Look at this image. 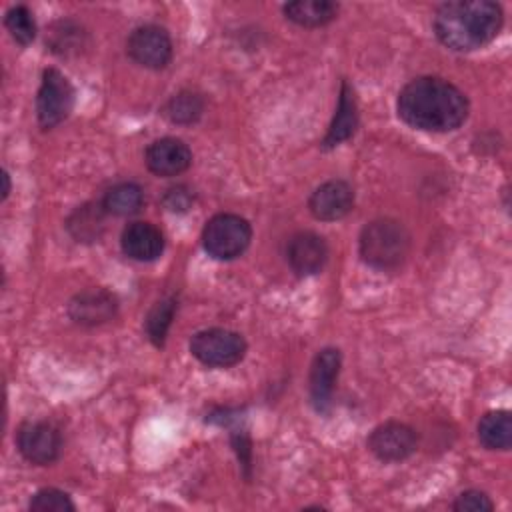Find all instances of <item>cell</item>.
<instances>
[{
	"label": "cell",
	"mask_w": 512,
	"mask_h": 512,
	"mask_svg": "<svg viewBox=\"0 0 512 512\" xmlns=\"http://www.w3.org/2000/svg\"><path fill=\"white\" fill-rule=\"evenodd\" d=\"M398 116L418 130L450 132L466 120L468 98L444 78L420 76L400 90Z\"/></svg>",
	"instance_id": "6da1fadb"
},
{
	"label": "cell",
	"mask_w": 512,
	"mask_h": 512,
	"mask_svg": "<svg viewBox=\"0 0 512 512\" xmlns=\"http://www.w3.org/2000/svg\"><path fill=\"white\" fill-rule=\"evenodd\" d=\"M502 28V8L488 0H456L434 14L438 40L454 52H472L492 42Z\"/></svg>",
	"instance_id": "7a4b0ae2"
},
{
	"label": "cell",
	"mask_w": 512,
	"mask_h": 512,
	"mask_svg": "<svg viewBox=\"0 0 512 512\" xmlns=\"http://www.w3.org/2000/svg\"><path fill=\"white\" fill-rule=\"evenodd\" d=\"M410 254V234L402 222L378 218L364 226L360 234V256L376 270H396Z\"/></svg>",
	"instance_id": "3957f363"
},
{
	"label": "cell",
	"mask_w": 512,
	"mask_h": 512,
	"mask_svg": "<svg viewBox=\"0 0 512 512\" xmlns=\"http://www.w3.org/2000/svg\"><path fill=\"white\" fill-rule=\"evenodd\" d=\"M252 240L250 222L238 214H216L202 230L204 250L216 260H232L240 256Z\"/></svg>",
	"instance_id": "277c9868"
},
{
	"label": "cell",
	"mask_w": 512,
	"mask_h": 512,
	"mask_svg": "<svg viewBox=\"0 0 512 512\" xmlns=\"http://www.w3.org/2000/svg\"><path fill=\"white\" fill-rule=\"evenodd\" d=\"M190 352L204 366L228 368L244 358L246 340L228 328H206L192 336Z\"/></svg>",
	"instance_id": "5b68a950"
},
{
	"label": "cell",
	"mask_w": 512,
	"mask_h": 512,
	"mask_svg": "<svg viewBox=\"0 0 512 512\" xmlns=\"http://www.w3.org/2000/svg\"><path fill=\"white\" fill-rule=\"evenodd\" d=\"M74 104V88L70 80L56 68L42 72L36 96V116L42 128H54L68 118Z\"/></svg>",
	"instance_id": "8992f818"
},
{
	"label": "cell",
	"mask_w": 512,
	"mask_h": 512,
	"mask_svg": "<svg viewBox=\"0 0 512 512\" xmlns=\"http://www.w3.org/2000/svg\"><path fill=\"white\" fill-rule=\"evenodd\" d=\"M16 446L28 462L48 466L60 458L62 434L52 422L30 420L18 428Z\"/></svg>",
	"instance_id": "52a82bcc"
},
{
	"label": "cell",
	"mask_w": 512,
	"mask_h": 512,
	"mask_svg": "<svg viewBox=\"0 0 512 512\" xmlns=\"http://www.w3.org/2000/svg\"><path fill=\"white\" fill-rule=\"evenodd\" d=\"M126 52L136 64L160 70L172 60V40L162 26L144 24L128 36Z\"/></svg>",
	"instance_id": "ba28073f"
},
{
	"label": "cell",
	"mask_w": 512,
	"mask_h": 512,
	"mask_svg": "<svg viewBox=\"0 0 512 512\" xmlns=\"http://www.w3.org/2000/svg\"><path fill=\"white\" fill-rule=\"evenodd\" d=\"M418 444L416 432L402 422L390 420L376 426L368 438L370 452L382 462L406 460Z\"/></svg>",
	"instance_id": "9c48e42d"
},
{
	"label": "cell",
	"mask_w": 512,
	"mask_h": 512,
	"mask_svg": "<svg viewBox=\"0 0 512 512\" xmlns=\"http://www.w3.org/2000/svg\"><path fill=\"white\" fill-rule=\"evenodd\" d=\"M340 364H342V356L338 348H322L312 360L308 388H310V400L318 412H326L332 404V394L338 380Z\"/></svg>",
	"instance_id": "30bf717a"
},
{
	"label": "cell",
	"mask_w": 512,
	"mask_h": 512,
	"mask_svg": "<svg viewBox=\"0 0 512 512\" xmlns=\"http://www.w3.org/2000/svg\"><path fill=\"white\" fill-rule=\"evenodd\" d=\"M118 312L116 296L106 288H88L78 292L68 304V316L80 326H100Z\"/></svg>",
	"instance_id": "8fae6325"
},
{
	"label": "cell",
	"mask_w": 512,
	"mask_h": 512,
	"mask_svg": "<svg viewBox=\"0 0 512 512\" xmlns=\"http://www.w3.org/2000/svg\"><path fill=\"white\" fill-rule=\"evenodd\" d=\"M328 244L316 232H298L290 238L286 260L298 276H312L328 262Z\"/></svg>",
	"instance_id": "7c38bea8"
},
{
	"label": "cell",
	"mask_w": 512,
	"mask_h": 512,
	"mask_svg": "<svg viewBox=\"0 0 512 512\" xmlns=\"http://www.w3.org/2000/svg\"><path fill=\"white\" fill-rule=\"evenodd\" d=\"M354 206V190L344 180H328L320 184L308 200V208L314 218L334 222L344 218Z\"/></svg>",
	"instance_id": "4fadbf2b"
},
{
	"label": "cell",
	"mask_w": 512,
	"mask_h": 512,
	"mask_svg": "<svg viewBox=\"0 0 512 512\" xmlns=\"http://www.w3.org/2000/svg\"><path fill=\"white\" fill-rule=\"evenodd\" d=\"M192 164V152L180 138H160L146 148V166L156 176H178Z\"/></svg>",
	"instance_id": "5bb4252c"
},
{
	"label": "cell",
	"mask_w": 512,
	"mask_h": 512,
	"mask_svg": "<svg viewBox=\"0 0 512 512\" xmlns=\"http://www.w3.org/2000/svg\"><path fill=\"white\" fill-rule=\"evenodd\" d=\"M122 252L138 262L156 260L164 250V234L150 222H132L120 238Z\"/></svg>",
	"instance_id": "9a60e30c"
},
{
	"label": "cell",
	"mask_w": 512,
	"mask_h": 512,
	"mask_svg": "<svg viewBox=\"0 0 512 512\" xmlns=\"http://www.w3.org/2000/svg\"><path fill=\"white\" fill-rule=\"evenodd\" d=\"M356 128H358V108H356L354 90L348 82H342L336 114H334V120L328 128L324 140H322V146L324 148H334V146L342 144L344 140L354 136Z\"/></svg>",
	"instance_id": "2e32d148"
},
{
	"label": "cell",
	"mask_w": 512,
	"mask_h": 512,
	"mask_svg": "<svg viewBox=\"0 0 512 512\" xmlns=\"http://www.w3.org/2000/svg\"><path fill=\"white\" fill-rule=\"evenodd\" d=\"M106 208L104 204L96 202H86L78 206L66 220L68 232L78 240V242H96L100 240L104 228H106Z\"/></svg>",
	"instance_id": "e0dca14e"
},
{
	"label": "cell",
	"mask_w": 512,
	"mask_h": 512,
	"mask_svg": "<svg viewBox=\"0 0 512 512\" xmlns=\"http://www.w3.org/2000/svg\"><path fill=\"white\" fill-rule=\"evenodd\" d=\"M478 440L488 450H508L512 444V416L508 410L486 412L478 422Z\"/></svg>",
	"instance_id": "ac0fdd59"
},
{
	"label": "cell",
	"mask_w": 512,
	"mask_h": 512,
	"mask_svg": "<svg viewBox=\"0 0 512 512\" xmlns=\"http://www.w3.org/2000/svg\"><path fill=\"white\" fill-rule=\"evenodd\" d=\"M284 14L288 20L300 26L316 28L332 22L338 14V4L330 0H296L284 6Z\"/></svg>",
	"instance_id": "d6986e66"
},
{
	"label": "cell",
	"mask_w": 512,
	"mask_h": 512,
	"mask_svg": "<svg viewBox=\"0 0 512 512\" xmlns=\"http://www.w3.org/2000/svg\"><path fill=\"white\" fill-rule=\"evenodd\" d=\"M102 204L108 214L132 216L144 204V190L136 182H120L106 192Z\"/></svg>",
	"instance_id": "ffe728a7"
},
{
	"label": "cell",
	"mask_w": 512,
	"mask_h": 512,
	"mask_svg": "<svg viewBox=\"0 0 512 512\" xmlns=\"http://www.w3.org/2000/svg\"><path fill=\"white\" fill-rule=\"evenodd\" d=\"M202 112L204 98L192 90H180L164 106V116L172 124H194L196 120H200Z\"/></svg>",
	"instance_id": "44dd1931"
},
{
	"label": "cell",
	"mask_w": 512,
	"mask_h": 512,
	"mask_svg": "<svg viewBox=\"0 0 512 512\" xmlns=\"http://www.w3.org/2000/svg\"><path fill=\"white\" fill-rule=\"evenodd\" d=\"M176 308H178V302L174 296H166V298H160L148 312L146 316V322H144V328H146V336L148 340L154 344V346H164L166 342V334H168V328L174 320V314H176Z\"/></svg>",
	"instance_id": "7402d4cb"
},
{
	"label": "cell",
	"mask_w": 512,
	"mask_h": 512,
	"mask_svg": "<svg viewBox=\"0 0 512 512\" xmlns=\"http://www.w3.org/2000/svg\"><path fill=\"white\" fill-rule=\"evenodd\" d=\"M84 32L80 30L78 24L70 22V20H60L52 26L50 30V40H46L52 48V52L56 54H70V52H78L84 44H82Z\"/></svg>",
	"instance_id": "603a6c76"
},
{
	"label": "cell",
	"mask_w": 512,
	"mask_h": 512,
	"mask_svg": "<svg viewBox=\"0 0 512 512\" xmlns=\"http://www.w3.org/2000/svg\"><path fill=\"white\" fill-rule=\"evenodd\" d=\"M4 26L8 28L10 36L26 46L34 40L36 36V24H34V18H32V12L26 8V6H14L6 12V18H4Z\"/></svg>",
	"instance_id": "cb8c5ba5"
},
{
	"label": "cell",
	"mask_w": 512,
	"mask_h": 512,
	"mask_svg": "<svg viewBox=\"0 0 512 512\" xmlns=\"http://www.w3.org/2000/svg\"><path fill=\"white\" fill-rule=\"evenodd\" d=\"M32 512H74L76 506L72 498L58 488H42L38 490L28 506Z\"/></svg>",
	"instance_id": "d4e9b609"
},
{
	"label": "cell",
	"mask_w": 512,
	"mask_h": 512,
	"mask_svg": "<svg viewBox=\"0 0 512 512\" xmlns=\"http://www.w3.org/2000/svg\"><path fill=\"white\" fill-rule=\"evenodd\" d=\"M452 508L456 512H490L494 510V502L480 490H466L454 500Z\"/></svg>",
	"instance_id": "484cf974"
},
{
	"label": "cell",
	"mask_w": 512,
	"mask_h": 512,
	"mask_svg": "<svg viewBox=\"0 0 512 512\" xmlns=\"http://www.w3.org/2000/svg\"><path fill=\"white\" fill-rule=\"evenodd\" d=\"M162 204L170 210V212H186L192 208L194 204V192L192 188H188L186 184H176V186H170L164 196H162Z\"/></svg>",
	"instance_id": "4316f807"
},
{
	"label": "cell",
	"mask_w": 512,
	"mask_h": 512,
	"mask_svg": "<svg viewBox=\"0 0 512 512\" xmlns=\"http://www.w3.org/2000/svg\"><path fill=\"white\" fill-rule=\"evenodd\" d=\"M232 446L238 454V460L240 464L246 468V474L250 470V464H252V450H250V438L244 430H234L232 432Z\"/></svg>",
	"instance_id": "83f0119b"
},
{
	"label": "cell",
	"mask_w": 512,
	"mask_h": 512,
	"mask_svg": "<svg viewBox=\"0 0 512 512\" xmlns=\"http://www.w3.org/2000/svg\"><path fill=\"white\" fill-rule=\"evenodd\" d=\"M2 180H4V190H2V200H6L8 198V194H10V176H8V172L4 170L2 172Z\"/></svg>",
	"instance_id": "f1b7e54d"
}]
</instances>
